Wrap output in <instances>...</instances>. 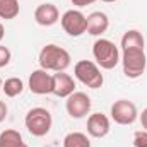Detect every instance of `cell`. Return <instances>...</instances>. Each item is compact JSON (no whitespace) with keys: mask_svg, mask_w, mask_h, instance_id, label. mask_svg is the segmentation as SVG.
Instances as JSON below:
<instances>
[{"mask_svg":"<svg viewBox=\"0 0 147 147\" xmlns=\"http://www.w3.org/2000/svg\"><path fill=\"white\" fill-rule=\"evenodd\" d=\"M38 62H39V69H45L48 72H65L72 63V57L65 48L50 43L41 48L38 55Z\"/></svg>","mask_w":147,"mask_h":147,"instance_id":"6da1fadb","label":"cell"},{"mask_svg":"<svg viewBox=\"0 0 147 147\" xmlns=\"http://www.w3.org/2000/svg\"><path fill=\"white\" fill-rule=\"evenodd\" d=\"M92 57H94L96 63L99 65V69H105V70L115 69L121 60V53H120L118 46L106 38H99L94 41Z\"/></svg>","mask_w":147,"mask_h":147,"instance_id":"7a4b0ae2","label":"cell"},{"mask_svg":"<svg viewBox=\"0 0 147 147\" xmlns=\"http://www.w3.org/2000/svg\"><path fill=\"white\" fill-rule=\"evenodd\" d=\"M24 125L28 128V132L34 137H45L50 130H51V125H53V116L51 113L46 110V108H31L28 111L26 118H24Z\"/></svg>","mask_w":147,"mask_h":147,"instance_id":"3957f363","label":"cell"},{"mask_svg":"<svg viewBox=\"0 0 147 147\" xmlns=\"http://www.w3.org/2000/svg\"><path fill=\"white\" fill-rule=\"evenodd\" d=\"M74 75L79 82H82L89 89H99L105 82L99 65L92 60H79L74 65Z\"/></svg>","mask_w":147,"mask_h":147,"instance_id":"277c9868","label":"cell"},{"mask_svg":"<svg viewBox=\"0 0 147 147\" xmlns=\"http://www.w3.org/2000/svg\"><path fill=\"white\" fill-rule=\"evenodd\" d=\"M121 69L123 74L128 79H139L146 72L147 67V57L142 48H132V50H123L121 51Z\"/></svg>","mask_w":147,"mask_h":147,"instance_id":"5b68a950","label":"cell"},{"mask_svg":"<svg viewBox=\"0 0 147 147\" xmlns=\"http://www.w3.org/2000/svg\"><path fill=\"white\" fill-rule=\"evenodd\" d=\"M60 24L69 36L79 38L87 29V16H84L77 9H70V10L63 12V16L60 17Z\"/></svg>","mask_w":147,"mask_h":147,"instance_id":"8992f818","label":"cell"},{"mask_svg":"<svg viewBox=\"0 0 147 147\" xmlns=\"http://www.w3.org/2000/svg\"><path fill=\"white\" fill-rule=\"evenodd\" d=\"M111 120L118 125H132L137 118H139V111L137 106L128 101V99H118L111 105Z\"/></svg>","mask_w":147,"mask_h":147,"instance_id":"52a82bcc","label":"cell"},{"mask_svg":"<svg viewBox=\"0 0 147 147\" xmlns=\"http://www.w3.org/2000/svg\"><path fill=\"white\" fill-rule=\"evenodd\" d=\"M28 87L33 94H38V96L53 94V75L48 74V70L45 69H36L29 75Z\"/></svg>","mask_w":147,"mask_h":147,"instance_id":"ba28073f","label":"cell"},{"mask_svg":"<svg viewBox=\"0 0 147 147\" xmlns=\"http://www.w3.org/2000/svg\"><path fill=\"white\" fill-rule=\"evenodd\" d=\"M91 106H92L91 98L86 92H80V91L72 92L67 98V101H65V110H67V113L72 118H77V120L87 116L89 111H91Z\"/></svg>","mask_w":147,"mask_h":147,"instance_id":"9c48e42d","label":"cell"},{"mask_svg":"<svg viewBox=\"0 0 147 147\" xmlns=\"http://www.w3.org/2000/svg\"><path fill=\"white\" fill-rule=\"evenodd\" d=\"M111 123L105 113H92L87 118V134L94 139H103L110 134Z\"/></svg>","mask_w":147,"mask_h":147,"instance_id":"30bf717a","label":"cell"},{"mask_svg":"<svg viewBox=\"0 0 147 147\" xmlns=\"http://www.w3.org/2000/svg\"><path fill=\"white\" fill-rule=\"evenodd\" d=\"M34 21L43 28H50L60 21V12L55 3H39L34 10Z\"/></svg>","mask_w":147,"mask_h":147,"instance_id":"8fae6325","label":"cell"},{"mask_svg":"<svg viewBox=\"0 0 147 147\" xmlns=\"http://www.w3.org/2000/svg\"><path fill=\"white\" fill-rule=\"evenodd\" d=\"M72 92H75V80H74L72 75L65 72L53 74V94L67 99Z\"/></svg>","mask_w":147,"mask_h":147,"instance_id":"7c38bea8","label":"cell"},{"mask_svg":"<svg viewBox=\"0 0 147 147\" xmlns=\"http://www.w3.org/2000/svg\"><path fill=\"white\" fill-rule=\"evenodd\" d=\"M108 28H110V19H108V16L105 12L96 10V12L87 16V29H86L87 34L101 36V34H105L108 31Z\"/></svg>","mask_w":147,"mask_h":147,"instance_id":"4fadbf2b","label":"cell"},{"mask_svg":"<svg viewBox=\"0 0 147 147\" xmlns=\"http://www.w3.org/2000/svg\"><path fill=\"white\" fill-rule=\"evenodd\" d=\"M120 46H121V51L123 50H132V48H142L146 46V39L142 36V33L139 29H128L120 41Z\"/></svg>","mask_w":147,"mask_h":147,"instance_id":"5bb4252c","label":"cell"},{"mask_svg":"<svg viewBox=\"0 0 147 147\" xmlns=\"http://www.w3.org/2000/svg\"><path fill=\"white\" fill-rule=\"evenodd\" d=\"M0 147H29V146L24 142L22 135L17 130L7 128L0 134Z\"/></svg>","mask_w":147,"mask_h":147,"instance_id":"9a60e30c","label":"cell"},{"mask_svg":"<svg viewBox=\"0 0 147 147\" xmlns=\"http://www.w3.org/2000/svg\"><path fill=\"white\" fill-rule=\"evenodd\" d=\"M2 91L5 92L7 98H17L19 94H22L24 91V82L19 77H9L5 79V82L2 84Z\"/></svg>","mask_w":147,"mask_h":147,"instance_id":"2e32d148","label":"cell"},{"mask_svg":"<svg viewBox=\"0 0 147 147\" xmlns=\"http://www.w3.org/2000/svg\"><path fill=\"white\" fill-rule=\"evenodd\" d=\"M19 0H0V19H16L19 16Z\"/></svg>","mask_w":147,"mask_h":147,"instance_id":"e0dca14e","label":"cell"},{"mask_svg":"<svg viewBox=\"0 0 147 147\" xmlns=\"http://www.w3.org/2000/svg\"><path fill=\"white\" fill-rule=\"evenodd\" d=\"M63 147H91V140L82 132H70L63 139Z\"/></svg>","mask_w":147,"mask_h":147,"instance_id":"ac0fdd59","label":"cell"},{"mask_svg":"<svg viewBox=\"0 0 147 147\" xmlns=\"http://www.w3.org/2000/svg\"><path fill=\"white\" fill-rule=\"evenodd\" d=\"M134 147H147V130H137L134 134Z\"/></svg>","mask_w":147,"mask_h":147,"instance_id":"d6986e66","label":"cell"},{"mask_svg":"<svg viewBox=\"0 0 147 147\" xmlns=\"http://www.w3.org/2000/svg\"><path fill=\"white\" fill-rule=\"evenodd\" d=\"M10 58H12L10 50H9L7 46L0 45V69H2V67H7V65L10 63Z\"/></svg>","mask_w":147,"mask_h":147,"instance_id":"ffe728a7","label":"cell"},{"mask_svg":"<svg viewBox=\"0 0 147 147\" xmlns=\"http://www.w3.org/2000/svg\"><path fill=\"white\" fill-rule=\"evenodd\" d=\"M72 2V5L75 7H86V5H91V3H94V2H98V0H70Z\"/></svg>","mask_w":147,"mask_h":147,"instance_id":"44dd1931","label":"cell"},{"mask_svg":"<svg viewBox=\"0 0 147 147\" xmlns=\"http://www.w3.org/2000/svg\"><path fill=\"white\" fill-rule=\"evenodd\" d=\"M7 115H9V108H7V105H5L3 101H0V123L7 118Z\"/></svg>","mask_w":147,"mask_h":147,"instance_id":"7402d4cb","label":"cell"},{"mask_svg":"<svg viewBox=\"0 0 147 147\" xmlns=\"http://www.w3.org/2000/svg\"><path fill=\"white\" fill-rule=\"evenodd\" d=\"M139 120H140L142 128H144V130H147V108H146V110H142V113L139 115Z\"/></svg>","mask_w":147,"mask_h":147,"instance_id":"603a6c76","label":"cell"},{"mask_svg":"<svg viewBox=\"0 0 147 147\" xmlns=\"http://www.w3.org/2000/svg\"><path fill=\"white\" fill-rule=\"evenodd\" d=\"M3 36H5V28H3V24L0 22V41L3 39Z\"/></svg>","mask_w":147,"mask_h":147,"instance_id":"cb8c5ba5","label":"cell"},{"mask_svg":"<svg viewBox=\"0 0 147 147\" xmlns=\"http://www.w3.org/2000/svg\"><path fill=\"white\" fill-rule=\"evenodd\" d=\"M101 2H106V3H113V2H116V0H101Z\"/></svg>","mask_w":147,"mask_h":147,"instance_id":"d4e9b609","label":"cell"},{"mask_svg":"<svg viewBox=\"0 0 147 147\" xmlns=\"http://www.w3.org/2000/svg\"><path fill=\"white\" fill-rule=\"evenodd\" d=\"M2 84H3V80H2V77H0V91H2Z\"/></svg>","mask_w":147,"mask_h":147,"instance_id":"484cf974","label":"cell"}]
</instances>
